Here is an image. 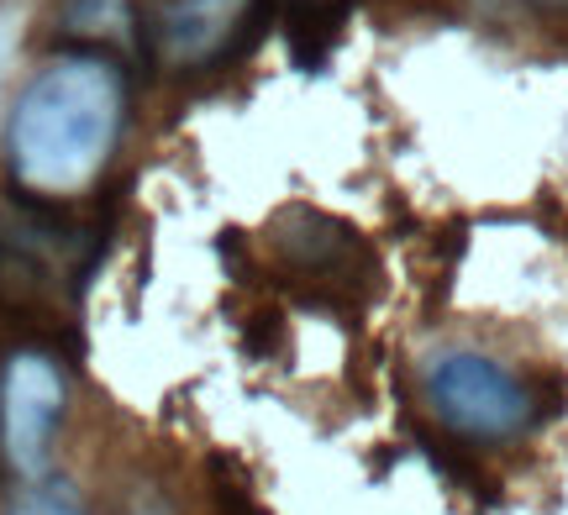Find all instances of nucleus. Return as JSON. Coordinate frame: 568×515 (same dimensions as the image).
Segmentation results:
<instances>
[{
	"label": "nucleus",
	"instance_id": "obj_1",
	"mask_svg": "<svg viewBox=\"0 0 568 515\" xmlns=\"http://www.w3.org/2000/svg\"><path fill=\"white\" fill-rule=\"evenodd\" d=\"M126 84L105 53H59L11 111V164L38 195H74L105 168L122 132Z\"/></svg>",
	"mask_w": 568,
	"mask_h": 515
},
{
	"label": "nucleus",
	"instance_id": "obj_2",
	"mask_svg": "<svg viewBox=\"0 0 568 515\" xmlns=\"http://www.w3.org/2000/svg\"><path fill=\"white\" fill-rule=\"evenodd\" d=\"M426 400L453 432L500 442L531 421V394L510 369L485 352H443L426 369Z\"/></svg>",
	"mask_w": 568,
	"mask_h": 515
},
{
	"label": "nucleus",
	"instance_id": "obj_3",
	"mask_svg": "<svg viewBox=\"0 0 568 515\" xmlns=\"http://www.w3.org/2000/svg\"><path fill=\"white\" fill-rule=\"evenodd\" d=\"M63 415V373L42 352H17L0 379V436L21 474H42Z\"/></svg>",
	"mask_w": 568,
	"mask_h": 515
},
{
	"label": "nucleus",
	"instance_id": "obj_4",
	"mask_svg": "<svg viewBox=\"0 0 568 515\" xmlns=\"http://www.w3.org/2000/svg\"><path fill=\"white\" fill-rule=\"evenodd\" d=\"M253 0H174L159 17V53L169 63H211L243 38Z\"/></svg>",
	"mask_w": 568,
	"mask_h": 515
},
{
	"label": "nucleus",
	"instance_id": "obj_5",
	"mask_svg": "<svg viewBox=\"0 0 568 515\" xmlns=\"http://www.w3.org/2000/svg\"><path fill=\"white\" fill-rule=\"evenodd\" d=\"M17 515H84V511L69 505V499H59V495H32V499H21Z\"/></svg>",
	"mask_w": 568,
	"mask_h": 515
},
{
	"label": "nucleus",
	"instance_id": "obj_6",
	"mask_svg": "<svg viewBox=\"0 0 568 515\" xmlns=\"http://www.w3.org/2000/svg\"><path fill=\"white\" fill-rule=\"evenodd\" d=\"M11 48H17V21L0 17V80H6V69H11Z\"/></svg>",
	"mask_w": 568,
	"mask_h": 515
},
{
	"label": "nucleus",
	"instance_id": "obj_7",
	"mask_svg": "<svg viewBox=\"0 0 568 515\" xmlns=\"http://www.w3.org/2000/svg\"><path fill=\"white\" fill-rule=\"evenodd\" d=\"M552 6H568V0H552Z\"/></svg>",
	"mask_w": 568,
	"mask_h": 515
}]
</instances>
